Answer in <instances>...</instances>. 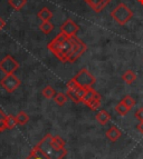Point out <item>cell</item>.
Listing matches in <instances>:
<instances>
[{"instance_id": "6da1fadb", "label": "cell", "mask_w": 143, "mask_h": 159, "mask_svg": "<svg viewBox=\"0 0 143 159\" xmlns=\"http://www.w3.org/2000/svg\"><path fill=\"white\" fill-rule=\"evenodd\" d=\"M78 39L80 38H77L76 36L68 37L65 34L61 32L48 43L47 48L62 62H68L72 55L75 52Z\"/></svg>"}, {"instance_id": "7a4b0ae2", "label": "cell", "mask_w": 143, "mask_h": 159, "mask_svg": "<svg viewBox=\"0 0 143 159\" xmlns=\"http://www.w3.org/2000/svg\"><path fill=\"white\" fill-rule=\"evenodd\" d=\"M53 135L47 134L32 149L26 159H63L67 155V149H56L52 143Z\"/></svg>"}, {"instance_id": "3957f363", "label": "cell", "mask_w": 143, "mask_h": 159, "mask_svg": "<svg viewBox=\"0 0 143 159\" xmlns=\"http://www.w3.org/2000/svg\"><path fill=\"white\" fill-rule=\"evenodd\" d=\"M111 17L121 26H124L125 24L130 21L133 17V12L125 3H119L115 8L112 10Z\"/></svg>"}, {"instance_id": "277c9868", "label": "cell", "mask_w": 143, "mask_h": 159, "mask_svg": "<svg viewBox=\"0 0 143 159\" xmlns=\"http://www.w3.org/2000/svg\"><path fill=\"white\" fill-rule=\"evenodd\" d=\"M73 79H74V81L76 82L80 87L85 88V89L93 87V85L95 84V77H94L86 68L81 69L80 71H78V74H77Z\"/></svg>"}, {"instance_id": "5b68a950", "label": "cell", "mask_w": 143, "mask_h": 159, "mask_svg": "<svg viewBox=\"0 0 143 159\" xmlns=\"http://www.w3.org/2000/svg\"><path fill=\"white\" fill-rule=\"evenodd\" d=\"M20 80H19V78L17 76H15V74L5 75V77L0 80V86L7 93H13L20 86Z\"/></svg>"}, {"instance_id": "8992f818", "label": "cell", "mask_w": 143, "mask_h": 159, "mask_svg": "<svg viewBox=\"0 0 143 159\" xmlns=\"http://www.w3.org/2000/svg\"><path fill=\"white\" fill-rule=\"evenodd\" d=\"M18 68L19 62L13 57H11L10 55L6 56L5 58L0 60V71H2L5 75L15 74V71Z\"/></svg>"}, {"instance_id": "52a82bcc", "label": "cell", "mask_w": 143, "mask_h": 159, "mask_svg": "<svg viewBox=\"0 0 143 159\" xmlns=\"http://www.w3.org/2000/svg\"><path fill=\"white\" fill-rule=\"evenodd\" d=\"M78 30H80V27L77 26V24H75L72 19H67L66 21L61 26V32L65 34L66 36H68V37L76 36Z\"/></svg>"}, {"instance_id": "ba28073f", "label": "cell", "mask_w": 143, "mask_h": 159, "mask_svg": "<svg viewBox=\"0 0 143 159\" xmlns=\"http://www.w3.org/2000/svg\"><path fill=\"white\" fill-rule=\"evenodd\" d=\"M95 12H101L112 0H84Z\"/></svg>"}, {"instance_id": "9c48e42d", "label": "cell", "mask_w": 143, "mask_h": 159, "mask_svg": "<svg viewBox=\"0 0 143 159\" xmlns=\"http://www.w3.org/2000/svg\"><path fill=\"white\" fill-rule=\"evenodd\" d=\"M86 49H87L86 43H85L83 40L78 39V43H77V47H76V49H75V52L72 55V57L69 58L68 62H74V61H76L77 59L80 58L83 53L86 51Z\"/></svg>"}, {"instance_id": "30bf717a", "label": "cell", "mask_w": 143, "mask_h": 159, "mask_svg": "<svg viewBox=\"0 0 143 159\" xmlns=\"http://www.w3.org/2000/svg\"><path fill=\"white\" fill-rule=\"evenodd\" d=\"M105 136L109 140H111L114 143V141H116L117 139L122 136V131H121L116 126H112V127L105 133Z\"/></svg>"}, {"instance_id": "8fae6325", "label": "cell", "mask_w": 143, "mask_h": 159, "mask_svg": "<svg viewBox=\"0 0 143 159\" xmlns=\"http://www.w3.org/2000/svg\"><path fill=\"white\" fill-rule=\"evenodd\" d=\"M98 96V93L96 90H94L92 87L91 88H87L86 90H85V93L84 96H83L82 98V102L85 103V105H87L88 102H90L91 100H92L93 98H95V97H97Z\"/></svg>"}, {"instance_id": "7c38bea8", "label": "cell", "mask_w": 143, "mask_h": 159, "mask_svg": "<svg viewBox=\"0 0 143 159\" xmlns=\"http://www.w3.org/2000/svg\"><path fill=\"white\" fill-rule=\"evenodd\" d=\"M95 118H96V120L101 124V125L104 126L110 121V119H111V116H110V114L106 111V110H101V111H98L97 114H96Z\"/></svg>"}, {"instance_id": "4fadbf2b", "label": "cell", "mask_w": 143, "mask_h": 159, "mask_svg": "<svg viewBox=\"0 0 143 159\" xmlns=\"http://www.w3.org/2000/svg\"><path fill=\"white\" fill-rule=\"evenodd\" d=\"M37 16L42 21H51V19L53 18V12L45 7V8H42V10L38 12Z\"/></svg>"}, {"instance_id": "5bb4252c", "label": "cell", "mask_w": 143, "mask_h": 159, "mask_svg": "<svg viewBox=\"0 0 143 159\" xmlns=\"http://www.w3.org/2000/svg\"><path fill=\"white\" fill-rule=\"evenodd\" d=\"M122 79L125 84H127V85H132L133 82L136 80V75H135L132 70H126V71L123 74Z\"/></svg>"}, {"instance_id": "9a60e30c", "label": "cell", "mask_w": 143, "mask_h": 159, "mask_svg": "<svg viewBox=\"0 0 143 159\" xmlns=\"http://www.w3.org/2000/svg\"><path fill=\"white\" fill-rule=\"evenodd\" d=\"M52 143L56 149H64L65 148V140L63 138L59 137V136H53V139H52Z\"/></svg>"}, {"instance_id": "2e32d148", "label": "cell", "mask_w": 143, "mask_h": 159, "mask_svg": "<svg viewBox=\"0 0 143 159\" xmlns=\"http://www.w3.org/2000/svg\"><path fill=\"white\" fill-rule=\"evenodd\" d=\"M18 124H17L16 116H13V115H7L6 116V127H7V129H13Z\"/></svg>"}, {"instance_id": "e0dca14e", "label": "cell", "mask_w": 143, "mask_h": 159, "mask_svg": "<svg viewBox=\"0 0 143 159\" xmlns=\"http://www.w3.org/2000/svg\"><path fill=\"white\" fill-rule=\"evenodd\" d=\"M66 96H67V98L71 99L72 101H74L75 103L82 102V98H81L80 96H78V93H77L75 90H73V89H67Z\"/></svg>"}, {"instance_id": "ac0fdd59", "label": "cell", "mask_w": 143, "mask_h": 159, "mask_svg": "<svg viewBox=\"0 0 143 159\" xmlns=\"http://www.w3.org/2000/svg\"><path fill=\"white\" fill-rule=\"evenodd\" d=\"M16 119H17V124H18V125L24 126L29 121V116L25 111H19L18 115L16 116Z\"/></svg>"}, {"instance_id": "d6986e66", "label": "cell", "mask_w": 143, "mask_h": 159, "mask_svg": "<svg viewBox=\"0 0 143 159\" xmlns=\"http://www.w3.org/2000/svg\"><path fill=\"white\" fill-rule=\"evenodd\" d=\"M42 93L46 99H53L56 95V91L52 86H46V87L42 89Z\"/></svg>"}, {"instance_id": "ffe728a7", "label": "cell", "mask_w": 143, "mask_h": 159, "mask_svg": "<svg viewBox=\"0 0 143 159\" xmlns=\"http://www.w3.org/2000/svg\"><path fill=\"white\" fill-rule=\"evenodd\" d=\"M67 100H68V98H67L66 93H56L55 97H54V101H55L58 106H63V105H65Z\"/></svg>"}, {"instance_id": "44dd1931", "label": "cell", "mask_w": 143, "mask_h": 159, "mask_svg": "<svg viewBox=\"0 0 143 159\" xmlns=\"http://www.w3.org/2000/svg\"><path fill=\"white\" fill-rule=\"evenodd\" d=\"M86 106H87L88 108L91 109V110H97L98 107L101 106V96L98 95L97 97L93 98L92 100H91L90 102L86 105Z\"/></svg>"}, {"instance_id": "7402d4cb", "label": "cell", "mask_w": 143, "mask_h": 159, "mask_svg": "<svg viewBox=\"0 0 143 159\" xmlns=\"http://www.w3.org/2000/svg\"><path fill=\"white\" fill-rule=\"evenodd\" d=\"M39 29L42 30L44 34H48L49 32H52V30L54 29V25L51 21H42L39 25Z\"/></svg>"}, {"instance_id": "603a6c76", "label": "cell", "mask_w": 143, "mask_h": 159, "mask_svg": "<svg viewBox=\"0 0 143 159\" xmlns=\"http://www.w3.org/2000/svg\"><path fill=\"white\" fill-rule=\"evenodd\" d=\"M27 3V0H9V5L11 6V8L15 10H20L22 9L25 5Z\"/></svg>"}, {"instance_id": "cb8c5ba5", "label": "cell", "mask_w": 143, "mask_h": 159, "mask_svg": "<svg viewBox=\"0 0 143 159\" xmlns=\"http://www.w3.org/2000/svg\"><path fill=\"white\" fill-rule=\"evenodd\" d=\"M121 102L122 103H124L125 106L127 107V108L130 109H132L133 107L135 106V100H134V98H133L132 96H124V97H123L122 98V100H121Z\"/></svg>"}, {"instance_id": "d4e9b609", "label": "cell", "mask_w": 143, "mask_h": 159, "mask_svg": "<svg viewBox=\"0 0 143 159\" xmlns=\"http://www.w3.org/2000/svg\"><path fill=\"white\" fill-rule=\"evenodd\" d=\"M115 111H116L119 115H121V116H125V115H127V112L130 111V109L127 108L124 103H122L121 101H120L116 106H115Z\"/></svg>"}, {"instance_id": "484cf974", "label": "cell", "mask_w": 143, "mask_h": 159, "mask_svg": "<svg viewBox=\"0 0 143 159\" xmlns=\"http://www.w3.org/2000/svg\"><path fill=\"white\" fill-rule=\"evenodd\" d=\"M6 116L7 115H5L2 109L0 108V134L7 129V127H6Z\"/></svg>"}, {"instance_id": "4316f807", "label": "cell", "mask_w": 143, "mask_h": 159, "mask_svg": "<svg viewBox=\"0 0 143 159\" xmlns=\"http://www.w3.org/2000/svg\"><path fill=\"white\" fill-rule=\"evenodd\" d=\"M135 118H136L139 121H143V108L138 109V111L135 112Z\"/></svg>"}, {"instance_id": "83f0119b", "label": "cell", "mask_w": 143, "mask_h": 159, "mask_svg": "<svg viewBox=\"0 0 143 159\" xmlns=\"http://www.w3.org/2000/svg\"><path fill=\"white\" fill-rule=\"evenodd\" d=\"M136 129L140 131V134H142L143 135V121H140V124L136 126Z\"/></svg>"}, {"instance_id": "f1b7e54d", "label": "cell", "mask_w": 143, "mask_h": 159, "mask_svg": "<svg viewBox=\"0 0 143 159\" xmlns=\"http://www.w3.org/2000/svg\"><path fill=\"white\" fill-rule=\"evenodd\" d=\"M5 26H6V22H5V20H3L1 17H0V31L5 28Z\"/></svg>"}, {"instance_id": "f546056e", "label": "cell", "mask_w": 143, "mask_h": 159, "mask_svg": "<svg viewBox=\"0 0 143 159\" xmlns=\"http://www.w3.org/2000/svg\"><path fill=\"white\" fill-rule=\"evenodd\" d=\"M138 1H139V3H141V5L143 6V0H138Z\"/></svg>"}]
</instances>
